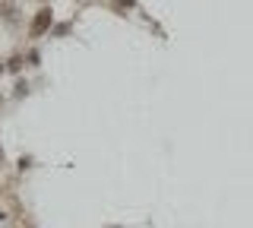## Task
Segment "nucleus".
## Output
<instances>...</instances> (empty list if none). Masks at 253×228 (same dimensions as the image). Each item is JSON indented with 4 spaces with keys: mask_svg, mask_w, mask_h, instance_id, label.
Returning <instances> with one entry per match:
<instances>
[{
    "mask_svg": "<svg viewBox=\"0 0 253 228\" xmlns=\"http://www.w3.org/2000/svg\"><path fill=\"white\" fill-rule=\"evenodd\" d=\"M51 10H47V6H42V10H38V16L35 19H32V29H29V35L32 38H38V35H44L47 32V29H51Z\"/></svg>",
    "mask_w": 253,
    "mask_h": 228,
    "instance_id": "nucleus-1",
    "label": "nucleus"
}]
</instances>
